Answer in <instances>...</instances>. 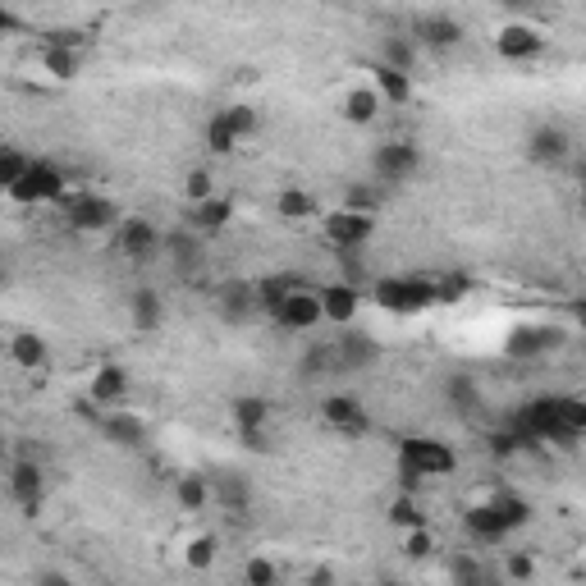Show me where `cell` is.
I'll return each instance as SVG.
<instances>
[{
	"mask_svg": "<svg viewBox=\"0 0 586 586\" xmlns=\"http://www.w3.org/2000/svg\"><path fill=\"white\" fill-rule=\"evenodd\" d=\"M509 431L522 445L532 449L541 440L554 445H577V435L586 431V403L577 394H536L518 417H509Z\"/></svg>",
	"mask_w": 586,
	"mask_h": 586,
	"instance_id": "6da1fadb",
	"label": "cell"
},
{
	"mask_svg": "<svg viewBox=\"0 0 586 586\" xmlns=\"http://www.w3.org/2000/svg\"><path fill=\"white\" fill-rule=\"evenodd\" d=\"M371 303L385 307L394 316H417L435 307V280H417V275H385L371 284Z\"/></svg>",
	"mask_w": 586,
	"mask_h": 586,
	"instance_id": "7a4b0ae2",
	"label": "cell"
},
{
	"mask_svg": "<svg viewBox=\"0 0 586 586\" xmlns=\"http://www.w3.org/2000/svg\"><path fill=\"white\" fill-rule=\"evenodd\" d=\"M417 170H422V147L413 138H385L371 152V174H376L385 188H399V184H413Z\"/></svg>",
	"mask_w": 586,
	"mask_h": 586,
	"instance_id": "3957f363",
	"label": "cell"
},
{
	"mask_svg": "<svg viewBox=\"0 0 586 586\" xmlns=\"http://www.w3.org/2000/svg\"><path fill=\"white\" fill-rule=\"evenodd\" d=\"M399 463L413 467L417 477H449L458 467V454L445 445V440H431V435H408L399 445Z\"/></svg>",
	"mask_w": 586,
	"mask_h": 586,
	"instance_id": "277c9868",
	"label": "cell"
},
{
	"mask_svg": "<svg viewBox=\"0 0 586 586\" xmlns=\"http://www.w3.org/2000/svg\"><path fill=\"white\" fill-rule=\"evenodd\" d=\"M69 193L65 174L55 170L51 161H28V170L19 174V184L10 188V197L19 207H37V202H60Z\"/></svg>",
	"mask_w": 586,
	"mask_h": 586,
	"instance_id": "5b68a950",
	"label": "cell"
},
{
	"mask_svg": "<svg viewBox=\"0 0 586 586\" xmlns=\"http://www.w3.org/2000/svg\"><path fill=\"white\" fill-rule=\"evenodd\" d=\"M120 220V207L101 193H74L65 202V225L78 229V234H101V229H115Z\"/></svg>",
	"mask_w": 586,
	"mask_h": 586,
	"instance_id": "8992f818",
	"label": "cell"
},
{
	"mask_svg": "<svg viewBox=\"0 0 586 586\" xmlns=\"http://www.w3.org/2000/svg\"><path fill=\"white\" fill-rule=\"evenodd\" d=\"M321 234H326L330 248L358 252V248H367L371 234H376V216H362V211L339 207V211H330V216L321 220Z\"/></svg>",
	"mask_w": 586,
	"mask_h": 586,
	"instance_id": "52a82bcc",
	"label": "cell"
},
{
	"mask_svg": "<svg viewBox=\"0 0 586 586\" xmlns=\"http://www.w3.org/2000/svg\"><path fill=\"white\" fill-rule=\"evenodd\" d=\"M115 243H120V252L129 261H156L161 257V243H165V234L152 225L147 216H124L120 225H115Z\"/></svg>",
	"mask_w": 586,
	"mask_h": 586,
	"instance_id": "ba28073f",
	"label": "cell"
},
{
	"mask_svg": "<svg viewBox=\"0 0 586 586\" xmlns=\"http://www.w3.org/2000/svg\"><path fill=\"white\" fill-rule=\"evenodd\" d=\"M271 321H275L280 330H289V335H303V330H316V326H321V298H316L312 284L293 289L289 298H284V303L271 312Z\"/></svg>",
	"mask_w": 586,
	"mask_h": 586,
	"instance_id": "9c48e42d",
	"label": "cell"
},
{
	"mask_svg": "<svg viewBox=\"0 0 586 586\" xmlns=\"http://www.w3.org/2000/svg\"><path fill=\"white\" fill-rule=\"evenodd\" d=\"M568 339V330L559 326H513L509 339H504V353H509L513 362H536L545 358L550 348H559Z\"/></svg>",
	"mask_w": 586,
	"mask_h": 586,
	"instance_id": "30bf717a",
	"label": "cell"
},
{
	"mask_svg": "<svg viewBox=\"0 0 586 586\" xmlns=\"http://www.w3.org/2000/svg\"><path fill=\"white\" fill-rule=\"evenodd\" d=\"M527 156H532L536 165H545V170H559V165L573 156V133H568L564 124H536V129L527 133Z\"/></svg>",
	"mask_w": 586,
	"mask_h": 586,
	"instance_id": "8fae6325",
	"label": "cell"
},
{
	"mask_svg": "<svg viewBox=\"0 0 586 586\" xmlns=\"http://www.w3.org/2000/svg\"><path fill=\"white\" fill-rule=\"evenodd\" d=\"M10 495H14V504L23 509V518H37L42 495H46V472H42L37 458H19V463H10Z\"/></svg>",
	"mask_w": 586,
	"mask_h": 586,
	"instance_id": "7c38bea8",
	"label": "cell"
},
{
	"mask_svg": "<svg viewBox=\"0 0 586 586\" xmlns=\"http://www.w3.org/2000/svg\"><path fill=\"white\" fill-rule=\"evenodd\" d=\"M216 312H220V321H229V326L252 321V316H257V289H252V280H225L220 284Z\"/></svg>",
	"mask_w": 586,
	"mask_h": 586,
	"instance_id": "4fadbf2b",
	"label": "cell"
},
{
	"mask_svg": "<svg viewBox=\"0 0 586 586\" xmlns=\"http://www.w3.org/2000/svg\"><path fill=\"white\" fill-rule=\"evenodd\" d=\"M234 431H239V440L248 449L261 445V435H266V422H271V403L261 399V394H243V399H234Z\"/></svg>",
	"mask_w": 586,
	"mask_h": 586,
	"instance_id": "5bb4252c",
	"label": "cell"
},
{
	"mask_svg": "<svg viewBox=\"0 0 586 586\" xmlns=\"http://www.w3.org/2000/svg\"><path fill=\"white\" fill-rule=\"evenodd\" d=\"M211 500L220 504V513H229V518H243V513H252L257 490H252V481L243 477V472H220V477L211 481Z\"/></svg>",
	"mask_w": 586,
	"mask_h": 586,
	"instance_id": "9a60e30c",
	"label": "cell"
},
{
	"mask_svg": "<svg viewBox=\"0 0 586 586\" xmlns=\"http://www.w3.org/2000/svg\"><path fill=\"white\" fill-rule=\"evenodd\" d=\"M330 344H335L339 371H367V367H376V358H380V344L367 330H344V335L330 339Z\"/></svg>",
	"mask_w": 586,
	"mask_h": 586,
	"instance_id": "2e32d148",
	"label": "cell"
},
{
	"mask_svg": "<svg viewBox=\"0 0 586 586\" xmlns=\"http://www.w3.org/2000/svg\"><path fill=\"white\" fill-rule=\"evenodd\" d=\"M321 417H326V426H335V431H344V435L371 431L367 408H362V399H353V394H330V399L321 403Z\"/></svg>",
	"mask_w": 586,
	"mask_h": 586,
	"instance_id": "e0dca14e",
	"label": "cell"
},
{
	"mask_svg": "<svg viewBox=\"0 0 586 586\" xmlns=\"http://www.w3.org/2000/svg\"><path fill=\"white\" fill-rule=\"evenodd\" d=\"M124 394H129V371L115 367V362L97 367V376H92V385H87V403L101 408V413H110V408H120L124 403Z\"/></svg>",
	"mask_w": 586,
	"mask_h": 586,
	"instance_id": "ac0fdd59",
	"label": "cell"
},
{
	"mask_svg": "<svg viewBox=\"0 0 586 586\" xmlns=\"http://www.w3.org/2000/svg\"><path fill=\"white\" fill-rule=\"evenodd\" d=\"M413 42L431 46V51H454V46L463 42V23H458L454 14H422V19L413 23Z\"/></svg>",
	"mask_w": 586,
	"mask_h": 586,
	"instance_id": "d6986e66",
	"label": "cell"
},
{
	"mask_svg": "<svg viewBox=\"0 0 586 586\" xmlns=\"http://www.w3.org/2000/svg\"><path fill=\"white\" fill-rule=\"evenodd\" d=\"M495 51L504 55V60H536V55L545 51V37L536 33L532 23H504L500 28V37H495Z\"/></svg>",
	"mask_w": 586,
	"mask_h": 586,
	"instance_id": "ffe728a7",
	"label": "cell"
},
{
	"mask_svg": "<svg viewBox=\"0 0 586 586\" xmlns=\"http://www.w3.org/2000/svg\"><path fill=\"white\" fill-rule=\"evenodd\" d=\"M321 298V321L330 326H353L358 321V307H362V293L353 284H330V289H316Z\"/></svg>",
	"mask_w": 586,
	"mask_h": 586,
	"instance_id": "44dd1931",
	"label": "cell"
},
{
	"mask_svg": "<svg viewBox=\"0 0 586 586\" xmlns=\"http://www.w3.org/2000/svg\"><path fill=\"white\" fill-rule=\"evenodd\" d=\"M97 426H101V435H106L110 445H120V449H142V440H147V422H142L138 413H124V408L101 413Z\"/></svg>",
	"mask_w": 586,
	"mask_h": 586,
	"instance_id": "7402d4cb",
	"label": "cell"
},
{
	"mask_svg": "<svg viewBox=\"0 0 586 586\" xmlns=\"http://www.w3.org/2000/svg\"><path fill=\"white\" fill-rule=\"evenodd\" d=\"M129 321H133V330L138 335H156L161 330V321H165V298L156 289H133L129 293Z\"/></svg>",
	"mask_w": 586,
	"mask_h": 586,
	"instance_id": "603a6c76",
	"label": "cell"
},
{
	"mask_svg": "<svg viewBox=\"0 0 586 586\" xmlns=\"http://www.w3.org/2000/svg\"><path fill=\"white\" fill-rule=\"evenodd\" d=\"M463 527H467V536L472 541H481V545H495V541H504L509 536V527L500 522V513H495V504H472L467 509V518H463Z\"/></svg>",
	"mask_w": 586,
	"mask_h": 586,
	"instance_id": "cb8c5ba5",
	"label": "cell"
},
{
	"mask_svg": "<svg viewBox=\"0 0 586 586\" xmlns=\"http://www.w3.org/2000/svg\"><path fill=\"white\" fill-rule=\"evenodd\" d=\"M188 220H193V234H220V229L234 220V202L220 193H211L207 202H197L193 211H188Z\"/></svg>",
	"mask_w": 586,
	"mask_h": 586,
	"instance_id": "d4e9b609",
	"label": "cell"
},
{
	"mask_svg": "<svg viewBox=\"0 0 586 586\" xmlns=\"http://www.w3.org/2000/svg\"><path fill=\"white\" fill-rule=\"evenodd\" d=\"M10 358L23 371H42L51 362V348H46V339L37 330H19V335H10Z\"/></svg>",
	"mask_w": 586,
	"mask_h": 586,
	"instance_id": "484cf974",
	"label": "cell"
},
{
	"mask_svg": "<svg viewBox=\"0 0 586 586\" xmlns=\"http://www.w3.org/2000/svg\"><path fill=\"white\" fill-rule=\"evenodd\" d=\"M161 252H170V266L179 275H193L197 266H202V243H197V234H170V239L161 243Z\"/></svg>",
	"mask_w": 586,
	"mask_h": 586,
	"instance_id": "4316f807",
	"label": "cell"
},
{
	"mask_svg": "<svg viewBox=\"0 0 586 586\" xmlns=\"http://www.w3.org/2000/svg\"><path fill=\"white\" fill-rule=\"evenodd\" d=\"M307 280H298V275H266V280H252V289H257V312L271 316L275 307L289 298L293 289H303Z\"/></svg>",
	"mask_w": 586,
	"mask_h": 586,
	"instance_id": "83f0119b",
	"label": "cell"
},
{
	"mask_svg": "<svg viewBox=\"0 0 586 586\" xmlns=\"http://www.w3.org/2000/svg\"><path fill=\"white\" fill-rule=\"evenodd\" d=\"M449 577H454V586H504L477 554H454V559H449Z\"/></svg>",
	"mask_w": 586,
	"mask_h": 586,
	"instance_id": "f1b7e54d",
	"label": "cell"
},
{
	"mask_svg": "<svg viewBox=\"0 0 586 586\" xmlns=\"http://www.w3.org/2000/svg\"><path fill=\"white\" fill-rule=\"evenodd\" d=\"M335 371H339V362H335V344L330 339H316L303 358H298V376L303 380H321V376H335Z\"/></svg>",
	"mask_w": 586,
	"mask_h": 586,
	"instance_id": "f546056e",
	"label": "cell"
},
{
	"mask_svg": "<svg viewBox=\"0 0 586 586\" xmlns=\"http://www.w3.org/2000/svg\"><path fill=\"white\" fill-rule=\"evenodd\" d=\"M371 78H376V92L380 101H390V106H408V97H413V78L408 74H394V69H385V65H376L371 69Z\"/></svg>",
	"mask_w": 586,
	"mask_h": 586,
	"instance_id": "4dcf8cb0",
	"label": "cell"
},
{
	"mask_svg": "<svg viewBox=\"0 0 586 586\" xmlns=\"http://www.w3.org/2000/svg\"><path fill=\"white\" fill-rule=\"evenodd\" d=\"M445 399L454 403L458 413H472L481 403V385H477V376L472 371H454V376L445 380Z\"/></svg>",
	"mask_w": 586,
	"mask_h": 586,
	"instance_id": "1f68e13d",
	"label": "cell"
},
{
	"mask_svg": "<svg viewBox=\"0 0 586 586\" xmlns=\"http://www.w3.org/2000/svg\"><path fill=\"white\" fill-rule=\"evenodd\" d=\"M490 504H495V513H500V522L509 527V532H518V527H527V522H532V504L522 500V495H513V490L490 495Z\"/></svg>",
	"mask_w": 586,
	"mask_h": 586,
	"instance_id": "d6a6232c",
	"label": "cell"
},
{
	"mask_svg": "<svg viewBox=\"0 0 586 586\" xmlns=\"http://www.w3.org/2000/svg\"><path fill=\"white\" fill-rule=\"evenodd\" d=\"M380 115V97L371 92V87H353L344 97V120L348 124H371Z\"/></svg>",
	"mask_w": 586,
	"mask_h": 586,
	"instance_id": "836d02e7",
	"label": "cell"
},
{
	"mask_svg": "<svg viewBox=\"0 0 586 586\" xmlns=\"http://www.w3.org/2000/svg\"><path fill=\"white\" fill-rule=\"evenodd\" d=\"M174 500H179V509L184 513H197L202 504L211 500V481L197 477V472H188V477H179V486H174Z\"/></svg>",
	"mask_w": 586,
	"mask_h": 586,
	"instance_id": "e575fe53",
	"label": "cell"
},
{
	"mask_svg": "<svg viewBox=\"0 0 586 586\" xmlns=\"http://www.w3.org/2000/svg\"><path fill=\"white\" fill-rule=\"evenodd\" d=\"M78 65H83V60H78V51H69V46H46L42 51V69L55 83H69V78L78 74Z\"/></svg>",
	"mask_w": 586,
	"mask_h": 586,
	"instance_id": "d590c367",
	"label": "cell"
},
{
	"mask_svg": "<svg viewBox=\"0 0 586 586\" xmlns=\"http://www.w3.org/2000/svg\"><path fill=\"white\" fill-rule=\"evenodd\" d=\"M380 65L394 69V74H413L417 42H413V37H385V60H380Z\"/></svg>",
	"mask_w": 586,
	"mask_h": 586,
	"instance_id": "8d00e7d4",
	"label": "cell"
},
{
	"mask_svg": "<svg viewBox=\"0 0 586 586\" xmlns=\"http://www.w3.org/2000/svg\"><path fill=\"white\" fill-rule=\"evenodd\" d=\"M220 120H225V129L234 133V142L257 138V129H261V115L252 106H225L220 110Z\"/></svg>",
	"mask_w": 586,
	"mask_h": 586,
	"instance_id": "74e56055",
	"label": "cell"
},
{
	"mask_svg": "<svg viewBox=\"0 0 586 586\" xmlns=\"http://www.w3.org/2000/svg\"><path fill=\"white\" fill-rule=\"evenodd\" d=\"M275 211H280V220H307L316 211V202L303 188H284V193L275 197Z\"/></svg>",
	"mask_w": 586,
	"mask_h": 586,
	"instance_id": "f35d334b",
	"label": "cell"
},
{
	"mask_svg": "<svg viewBox=\"0 0 586 586\" xmlns=\"http://www.w3.org/2000/svg\"><path fill=\"white\" fill-rule=\"evenodd\" d=\"M216 550H220L216 536H193V541L184 545V564L193 568V573H207V568L216 564Z\"/></svg>",
	"mask_w": 586,
	"mask_h": 586,
	"instance_id": "ab89813d",
	"label": "cell"
},
{
	"mask_svg": "<svg viewBox=\"0 0 586 586\" xmlns=\"http://www.w3.org/2000/svg\"><path fill=\"white\" fill-rule=\"evenodd\" d=\"M23 170H28V156L19 147H0V193H10Z\"/></svg>",
	"mask_w": 586,
	"mask_h": 586,
	"instance_id": "60d3db41",
	"label": "cell"
},
{
	"mask_svg": "<svg viewBox=\"0 0 586 586\" xmlns=\"http://www.w3.org/2000/svg\"><path fill=\"white\" fill-rule=\"evenodd\" d=\"M390 522L399 527V532H417V527H426L422 509L413 504V495H399V500L390 504Z\"/></svg>",
	"mask_w": 586,
	"mask_h": 586,
	"instance_id": "b9f144b4",
	"label": "cell"
},
{
	"mask_svg": "<svg viewBox=\"0 0 586 586\" xmlns=\"http://www.w3.org/2000/svg\"><path fill=\"white\" fill-rule=\"evenodd\" d=\"M243 582L248 586H280V568L271 564V559H248V564H243Z\"/></svg>",
	"mask_w": 586,
	"mask_h": 586,
	"instance_id": "7bdbcfd3",
	"label": "cell"
},
{
	"mask_svg": "<svg viewBox=\"0 0 586 586\" xmlns=\"http://www.w3.org/2000/svg\"><path fill=\"white\" fill-rule=\"evenodd\" d=\"M207 147H211L216 156L239 152V142H234V133L225 129V120H220V115H211V124H207Z\"/></svg>",
	"mask_w": 586,
	"mask_h": 586,
	"instance_id": "ee69618b",
	"label": "cell"
},
{
	"mask_svg": "<svg viewBox=\"0 0 586 586\" xmlns=\"http://www.w3.org/2000/svg\"><path fill=\"white\" fill-rule=\"evenodd\" d=\"M211 193H216V188H211V170H193L184 179V197L193 202V207H197V202H207Z\"/></svg>",
	"mask_w": 586,
	"mask_h": 586,
	"instance_id": "f6af8a7d",
	"label": "cell"
},
{
	"mask_svg": "<svg viewBox=\"0 0 586 586\" xmlns=\"http://www.w3.org/2000/svg\"><path fill=\"white\" fill-rule=\"evenodd\" d=\"M431 550H435V541H431V532H426V527L403 532V554H408V559H431Z\"/></svg>",
	"mask_w": 586,
	"mask_h": 586,
	"instance_id": "bcb514c9",
	"label": "cell"
},
{
	"mask_svg": "<svg viewBox=\"0 0 586 586\" xmlns=\"http://www.w3.org/2000/svg\"><path fill=\"white\" fill-rule=\"evenodd\" d=\"M522 449H527V445H522L509 426H504V431H490V454H495V458H513V454H522Z\"/></svg>",
	"mask_w": 586,
	"mask_h": 586,
	"instance_id": "7dc6e473",
	"label": "cell"
},
{
	"mask_svg": "<svg viewBox=\"0 0 586 586\" xmlns=\"http://www.w3.org/2000/svg\"><path fill=\"white\" fill-rule=\"evenodd\" d=\"M463 293H467L463 275H445V280H435V303H458Z\"/></svg>",
	"mask_w": 586,
	"mask_h": 586,
	"instance_id": "c3c4849f",
	"label": "cell"
},
{
	"mask_svg": "<svg viewBox=\"0 0 586 586\" xmlns=\"http://www.w3.org/2000/svg\"><path fill=\"white\" fill-rule=\"evenodd\" d=\"M504 573H509V582H532V554H509Z\"/></svg>",
	"mask_w": 586,
	"mask_h": 586,
	"instance_id": "681fc988",
	"label": "cell"
},
{
	"mask_svg": "<svg viewBox=\"0 0 586 586\" xmlns=\"http://www.w3.org/2000/svg\"><path fill=\"white\" fill-rule=\"evenodd\" d=\"M37 586H74V577L55 573V568H42V573H37Z\"/></svg>",
	"mask_w": 586,
	"mask_h": 586,
	"instance_id": "f907efd6",
	"label": "cell"
},
{
	"mask_svg": "<svg viewBox=\"0 0 586 586\" xmlns=\"http://www.w3.org/2000/svg\"><path fill=\"white\" fill-rule=\"evenodd\" d=\"M417 486H422V477H417L413 467H403V463H399V490H403V495H413Z\"/></svg>",
	"mask_w": 586,
	"mask_h": 586,
	"instance_id": "816d5d0a",
	"label": "cell"
},
{
	"mask_svg": "<svg viewBox=\"0 0 586 586\" xmlns=\"http://www.w3.org/2000/svg\"><path fill=\"white\" fill-rule=\"evenodd\" d=\"M307 586H335V573H330V568H316V573L307 577Z\"/></svg>",
	"mask_w": 586,
	"mask_h": 586,
	"instance_id": "f5cc1de1",
	"label": "cell"
},
{
	"mask_svg": "<svg viewBox=\"0 0 586 586\" xmlns=\"http://www.w3.org/2000/svg\"><path fill=\"white\" fill-rule=\"evenodd\" d=\"M10 28H19V19L10 14V5H0V33H10Z\"/></svg>",
	"mask_w": 586,
	"mask_h": 586,
	"instance_id": "db71d44e",
	"label": "cell"
},
{
	"mask_svg": "<svg viewBox=\"0 0 586 586\" xmlns=\"http://www.w3.org/2000/svg\"><path fill=\"white\" fill-rule=\"evenodd\" d=\"M10 284V266H5V257H0V289Z\"/></svg>",
	"mask_w": 586,
	"mask_h": 586,
	"instance_id": "11a10c76",
	"label": "cell"
},
{
	"mask_svg": "<svg viewBox=\"0 0 586 586\" xmlns=\"http://www.w3.org/2000/svg\"><path fill=\"white\" fill-rule=\"evenodd\" d=\"M380 586H403V582H394V577H385V582H380Z\"/></svg>",
	"mask_w": 586,
	"mask_h": 586,
	"instance_id": "9f6ffc18",
	"label": "cell"
}]
</instances>
